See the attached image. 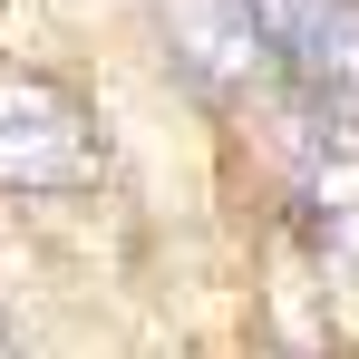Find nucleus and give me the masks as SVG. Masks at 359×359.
<instances>
[{
    "label": "nucleus",
    "mask_w": 359,
    "mask_h": 359,
    "mask_svg": "<svg viewBox=\"0 0 359 359\" xmlns=\"http://www.w3.org/2000/svg\"><path fill=\"white\" fill-rule=\"evenodd\" d=\"M0 184H20V194L97 184V126L39 68H0Z\"/></svg>",
    "instance_id": "obj_1"
},
{
    "label": "nucleus",
    "mask_w": 359,
    "mask_h": 359,
    "mask_svg": "<svg viewBox=\"0 0 359 359\" xmlns=\"http://www.w3.org/2000/svg\"><path fill=\"white\" fill-rule=\"evenodd\" d=\"M282 68H292L320 107H359V0H320L292 39H282Z\"/></svg>",
    "instance_id": "obj_3"
},
{
    "label": "nucleus",
    "mask_w": 359,
    "mask_h": 359,
    "mask_svg": "<svg viewBox=\"0 0 359 359\" xmlns=\"http://www.w3.org/2000/svg\"><path fill=\"white\" fill-rule=\"evenodd\" d=\"M311 224L330 252H359V165L350 156H330L320 175H311Z\"/></svg>",
    "instance_id": "obj_4"
},
{
    "label": "nucleus",
    "mask_w": 359,
    "mask_h": 359,
    "mask_svg": "<svg viewBox=\"0 0 359 359\" xmlns=\"http://www.w3.org/2000/svg\"><path fill=\"white\" fill-rule=\"evenodd\" d=\"M165 29H175L184 78H204L214 97H233V88H252L272 68V39L252 29L243 0H165Z\"/></svg>",
    "instance_id": "obj_2"
}]
</instances>
